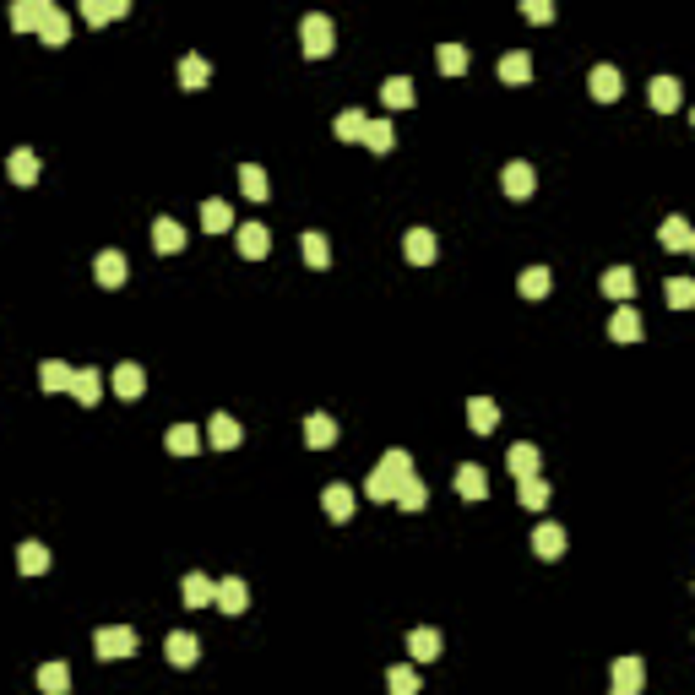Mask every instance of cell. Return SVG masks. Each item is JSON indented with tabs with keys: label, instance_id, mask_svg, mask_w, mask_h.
I'll return each mask as SVG.
<instances>
[{
	"label": "cell",
	"instance_id": "6da1fadb",
	"mask_svg": "<svg viewBox=\"0 0 695 695\" xmlns=\"http://www.w3.org/2000/svg\"><path fill=\"white\" fill-rule=\"evenodd\" d=\"M402 473H413V456L402 451V446H391L381 462H375V473H370V483H364V495L375 500V506H386L391 495H397V483H402Z\"/></svg>",
	"mask_w": 695,
	"mask_h": 695
},
{
	"label": "cell",
	"instance_id": "7a4b0ae2",
	"mask_svg": "<svg viewBox=\"0 0 695 695\" xmlns=\"http://www.w3.org/2000/svg\"><path fill=\"white\" fill-rule=\"evenodd\" d=\"M299 49H305V60H326V54L337 49V28H331V17L310 12V17L299 22Z\"/></svg>",
	"mask_w": 695,
	"mask_h": 695
},
{
	"label": "cell",
	"instance_id": "3957f363",
	"mask_svg": "<svg viewBox=\"0 0 695 695\" xmlns=\"http://www.w3.org/2000/svg\"><path fill=\"white\" fill-rule=\"evenodd\" d=\"M136 647H142V641H136L130 624H104V631L93 636V652H98L104 663H120V657H130Z\"/></svg>",
	"mask_w": 695,
	"mask_h": 695
},
{
	"label": "cell",
	"instance_id": "277c9868",
	"mask_svg": "<svg viewBox=\"0 0 695 695\" xmlns=\"http://www.w3.org/2000/svg\"><path fill=\"white\" fill-rule=\"evenodd\" d=\"M77 17H82L88 28H109V22L130 17V0H82V6H77Z\"/></svg>",
	"mask_w": 695,
	"mask_h": 695
},
{
	"label": "cell",
	"instance_id": "5b68a950",
	"mask_svg": "<svg viewBox=\"0 0 695 695\" xmlns=\"http://www.w3.org/2000/svg\"><path fill=\"white\" fill-rule=\"evenodd\" d=\"M500 190H506L511 201H527V196L538 190V174H532V163H522V158H516V163H506V169H500Z\"/></svg>",
	"mask_w": 695,
	"mask_h": 695
},
{
	"label": "cell",
	"instance_id": "8992f818",
	"mask_svg": "<svg viewBox=\"0 0 695 695\" xmlns=\"http://www.w3.org/2000/svg\"><path fill=\"white\" fill-rule=\"evenodd\" d=\"M598 289H603V299H614V305H624L636 294V272L631 266H608L603 277H598Z\"/></svg>",
	"mask_w": 695,
	"mask_h": 695
},
{
	"label": "cell",
	"instance_id": "52a82bcc",
	"mask_svg": "<svg viewBox=\"0 0 695 695\" xmlns=\"http://www.w3.org/2000/svg\"><path fill=\"white\" fill-rule=\"evenodd\" d=\"M608 684H614V695H636V690L647 684L641 657H619V663H614V674H608Z\"/></svg>",
	"mask_w": 695,
	"mask_h": 695
},
{
	"label": "cell",
	"instance_id": "ba28073f",
	"mask_svg": "<svg viewBox=\"0 0 695 695\" xmlns=\"http://www.w3.org/2000/svg\"><path fill=\"white\" fill-rule=\"evenodd\" d=\"M354 506H359V495L348 490V483H331V490L321 495V511H326L331 522H354Z\"/></svg>",
	"mask_w": 695,
	"mask_h": 695
},
{
	"label": "cell",
	"instance_id": "9c48e42d",
	"mask_svg": "<svg viewBox=\"0 0 695 695\" xmlns=\"http://www.w3.org/2000/svg\"><path fill=\"white\" fill-rule=\"evenodd\" d=\"M446 652V641H440V631H430V624H419V631L407 636V657L413 663H435Z\"/></svg>",
	"mask_w": 695,
	"mask_h": 695
},
{
	"label": "cell",
	"instance_id": "30bf717a",
	"mask_svg": "<svg viewBox=\"0 0 695 695\" xmlns=\"http://www.w3.org/2000/svg\"><path fill=\"white\" fill-rule=\"evenodd\" d=\"M213 603H218L223 614H245V608H250V587H245L239 576H223L218 592H213Z\"/></svg>",
	"mask_w": 695,
	"mask_h": 695
},
{
	"label": "cell",
	"instance_id": "8fae6325",
	"mask_svg": "<svg viewBox=\"0 0 695 695\" xmlns=\"http://www.w3.org/2000/svg\"><path fill=\"white\" fill-rule=\"evenodd\" d=\"M532 548H538V560H560V554H565V527L560 522H538Z\"/></svg>",
	"mask_w": 695,
	"mask_h": 695
},
{
	"label": "cell",
	"instance_id": "7c38bea8",
	"mask_svg": "<svg viewBox=\"0 0 695 695\" xmlns=\"http://www.w3.org/2000/svg\"><path fill=\"white\" fill-rule=\"evenodd\" d=\"M587 93H592L598 104H614V98L624 93V82H619V71H614V65H592V77H587Z\"/></svg>",
	"mask_w": 695,
	"mask_h": 695
},
{
	"label": "cell",
	"instance_id": "4fadbf2b",
	"mask_svg": "<svg viewBox=\"0 0 695 695\" xmlns=\"http://www.w3.org/2000/svg\"><path fill=\"white\" fill-rule=\"evenodd\" d=\"M305 446L310 451L337 446V419H331V413H310V419H305Z\"/></svg>",
	"mask_w": 695,
	"mask_h": 695
},
{
	"label": "cell",
	"instance_id": "5bb4252c",
	"mask_svg": "<svg viewBox=\"0 0 695 695\" xmlns=\"http://www.w3.org/2000/svg\"><path fill=\"white\" fill-rule=\"evenodd\" d=\"M608 337H614V342H636V337H641V315H636L631 299H624V305L608 315Z\"/></svg>",
	"mask_w": 695,
	"mask_h": 695
},
{
	"label": "cell",
	"instance_id": "9a60e30c",
	"mask_svg": "<svg viewBox=\"0 0 695 695\" xmlns=\"http://www.w3.org/2000/svg\"><path fill=\"white\" fill-rule=\"evenodd\" d=\"M435 250H440V245H435V234H430V229H407L402 255H407L413 266H430V261H435Z\"/></svg>",
	"mask_w": 695,
	"mask_h": 695
},
{
	"label": "cell",
	"instance_id": "2e32d148",
	"mask_svg": "<svg viewBox=\"0 0 695 695\" xmlns=\"http://www.w3.org/2000/svg\"><path fill=\"white\" fill-rule=\"evenodd\" d=\"M500 82H506V88H527V82H532V54H527V49H511V54L500 60Z\"/></svg>",
	"mask_w": 695,
	"mask_h": 695
},
{
	"label": "cell",
	"instance_id": "e0dca14e",
	"mask_svg": "<svg viewBox=\"0 0 695 695\" xmlns=\"http://www.w3.org/2000/svg\"><path fill=\"white\" fill-rule=\"evenodd\" d=\"M147 391V375H142V364H114V397H125V402H136V397H142Z\"/></svg>",
	"mask_w": 695,
	"mask_h": 695
},
{
	"label": "cell",
	"instance_id": "ac0fdd59",
	"mask_svg": "<svg viewBox=\"0 0 695 695\" xmlns=\"http://www.w3.org/2000/svg\"><path fill=\"white\" fill-rule=\"evenodd\" d=\"M234 239H239V255H245V261H266V250H272V234H266L261 223H239Z\"/></svg>",
	"mask_w": 695,
	"mask_h": 695
},
{
	"label": "cell",
	"instance_id": "d6986e66",
	"mask_svg": "<svg viewBox=\"0 0 695 695\" xmlns=\"http://www.w3.org/2000/svg\"><path fill=\"white\" fill-rule=\"evenodd\" d=\"M163 657H169V663H174V668H190V663H196V657H201V641H196V636H190V631H174V636H169V641H163Z\"/></svg>",
	"mask_w": 695,
	"mask_h": 695
},
{
	"label": "cell",
	"instance_id": "ffe728a7",
	"mask_svg": "<svg viewBox=\"0 0 695 695\" xmlns=\"http://www.w3.org/2000/svg\"><path fill=\"white\" fill-rule=\"evenodd\" d=\"M33 33H38V38H44L49 49H60V44H71V17H65V12H54V6H49V12H44V22H38Z\"/></svg>",
	"mask_w": 695,
	"mask_h": 695
},
{
	"label": "cell",
	"instance_id": "44dd1931",
	"mask_svg": "<svg viewBox=\"0 0 695 695\" xmlns=\"http://www.w3.org/2000/svg\"><path fill=\"white\" fill-rule=\"evenodd\" d=\"M456 495H462V500H483V495H490V478H483L478 462H462V467H456Z\"/></svg>",
	"mask_w": 695,
	"mask_h": 695
},
{
	"label": "cell",
	"instance_id": "7402d4cb",
	"mask_svg": "<svg viewBox=\"0 0 695 695\" xmlns=\"http://www.w3.org/2000/svg\"><path fill=\"white\" fill-rule=\"evenodd\" d=\"M495 424H500V407H495L490 397H473V402H467V430H473V435H490Z\"/></svg>",
	"mask_w": 695,
	"mask_h": 695
},
{
	"label": "cell",
	"instance_id": "603a6c76",
	"mask_svg": "<svg viewBox=\"0 0 695 695\" xmlns=\"http://www.w3.org/2000/svg\"><path fill=\"white\" fill-rule=\"evenodd\" d=\"M201 229H206V234H229V229H234V206L218 201V196L201 201Z\"/></svg>",
	"mask_w": 695,
	"mask_h": 695
},
{
	"label": "cell",
	"instance_id": "cb8c5ba5",
	"mask_svg": "<svg viewBox=\"0 0 695 695\" xmlns=\"http://www.w3.org/2000/svg\"><path fill=\"white\" fill-rule=\"evenodd\" d=\"M153 250H158V255H180V250H185V229H180L174 218H158V223H153Z\"/></svg>",
	"mask_w": 695,
	"mask_h": 695
},
{
	"label": "cell",
	"instance_id": "d4e9b609",
	"mask_svg": "<svg viewBox=\"0 0 695 695\" xmlns=\"http://www.w3.org/2000/svg\"><path fill=\"white\" fill-rule=\"evenodd\" d=\"M49 6H54V0H17V6H12V28H17V33H33Z\"/></svg>",
	"mask_w": 695,
	"mask_h": 695
},
{
	"label": "cell",
	"instance_id": "484cf974",
	"mask_svg": "<svg viewBox=\"0 0 695 695\" xmlns=\"http://www.w3.org/2000/svg\"><path fill=\"white\" fill-rule=\"evenodd\" d=\"M206 440H213L218 451H234V446H239L245 435H239V424L229 419V413H213V424H206Z\"/></svg>",
	"mask_w": 695,
	"mask_h": 695
},
{
	"label": "cell",
	"instance_id": "4316f807",
	"mask_svg": "<svg viewBox=\"0 0 695 695\" xmlns=\"http://www.w3.org/2000/svg\"><path fill=\"white\" fill-rule=\"evenodd\" d=\"M71 397H77L82 407H93V402L104 397V375H98L93 364H88V370H77V375H71Z\"/></svg>",
	"mask_w": 695,
	"mask_h": 695
},
{
	"label": "cell",
	"instance_id": "83f0119b",
	"mask_svg": "<svg viewBox=\"0 0 695 695\" xmlns=\"http://www.w3.org/2000/svg\"><path fill=\"white\" fill-rule=\"evenodd\" d=\"M359 142L370 147V153H391L397 147V130H391V120H364V136Z\"/></svg>",
	"mask_w": 695,
	"mask_h": 695
},
{
	"label": "cell",
	"instance_id": "f1b7e54d",
	"mask_svg": "<svg viewBox=\"0 0 695 695\" xmlns=\"http://www.w3.org/2000/svg\"><path fill=\"white\" fill-rule=\"evenodd\" d=\"M516 500H522L527 511H543V506H548V483H543L538 473H527V478H516Z\"/></svg>",
	"mask_w": 695,
	"mask_h": 695
},
{
	"label": "cell",
	"instance_id": "f546056e",
	"mask_svg": "<svg viewBox=\"0 0 695 695\" xmlns=\"http://www.w3.org/2000/svg\"><path fill=\"white\" fill-rule=\"evenodd\" d=\"M647 98H652V109H663V114H674L684 93H679V82H674V77H652V88H647Z\"/></svg>",
	"mask_w": 695,
	"mask_h": 695
},
{
	"label": "cell",
	"instance_id": "4dcf8cb0",
	"mask_svg": "<svg viewBox=\"0 0 695 695\" xmlns=\"http://www.w3.org/2000/svg\"><path fill=\"white\" fill-rule=\"evenodd\" d=\"M6 174H12L17 185H38V153H33V147H17L12 163H6Z\"/></svg>",
	"mask_w": 695,
	"mask_h": 695
},
{
	"label": "cell",
	"instance_id": "1f68e13d",
	"mask_svg": "<svg viewBox=\"0 0 695 695\" xmlns=\"http://www.w3.org/2000/svg\"><path fill=\"white\" fill-rule=\"evenodd\" d=\"M239 190H245L250 201H266V196H272V180H266V169H261V163H239Z\"/></svg>",
	"mask_w": 695,
	"mask_h": 695
},
{
	"label": "cell",
	"instance_id": "d6a6232c",
	"mask_svg": "<svg viewBox=\"0 0 695 695\" xmlns=\"http://www.w3.org/2000/svg\"><path fill=\"white\" fill-rule=\"evenodd\" d=\"M657 239H663V250H679V255H684V250H695V229H690L684 218H668Z\"/></svg>",
	"mask_w": 695,
	"mask_h": 695
},
{
	"label": "cell",
	"instance_id": "836d02e7",
	"mask_svg": "<svg viewBox=\"0 0 695 695\" xmlns=\"http://www.w3.org/2000/svg\"><path fill=\"white\" fill-rule=\"evenodd\" d=\"M299 255H305V266L326 272V266H331V245H326V234H299Z\"/></svg>",
	"mask_w": 695,
	"mask_h": 695
},
{
	"label": "cell",
	"instance_id": "e575fe53",
	"mask_svg": "<svg viewBox=\"0 0 695 695\" xmlns=\"http://www.w3.org/2000/svg\"><path fill=\"white\" fill-rule=\"evenodd\" d=\"M402 511H424V500H430V490H424V483L419 478H413V473H402V483H397V495H391Z\"/></svg>",
	"mask_w": 695,
	"mask_h": 695
},
{
	"label": "cell",
	"instance_id": "d590c367",
	"mask_svg": "<svg viewBox=\"0 0 695 695\" xmlns=\"http://www.w3.org/2000/svg\"><path fill=\"white\" fill-rule=\"evenodd\" d=\"M93 277H98L104 289H120V283H125V255H120V250H104L98 266H93Z\"/></svg>",
	"mask_w": 695,
	"mask_h": 695
},
{
	"label": "cell",
	"instance_id": "8d00e7d4",
	"mask_svg": "<svg viewBox=\"0 0 695 695\" xmlns=\"http://www.w3.org/2000/svg\"><path fill=\"white\" fill-rule=\"evenodd\" d=\"M71 375H77V370L60 364V359H44V364H38V386H44V391H71Z\"/></svg>",
	"mask_w": 695,
	"mask_h": 695
},
{
	"label": "cell",
	"instance_id": "74e56055",
	"mask_svg": "<svg viewBox=\"0 0 695 695\" xmlns=\"http://www.w3.org/2000/svg\"><path fill=\"white\" fill-rule=\"evenodd\" d=\"M516 289H522V299H543V294L554 289V277H548V266H527V272L516 277Z\"/></svg>",
	"mask_w": 695,
	"mask_h": 695
},
{
	"label": "cell",
	"instance_id": "f35d334b",
	"mask_svg": "<svg viewBox=\"0 0 695 695\" xmlns=\"http://www.w3.org/2000/svg\"><path fill=\"white\" fill-rule=\"evenodd\" d=\"M206 77H213V71H206V60H201V54H185V60H180V88H185V93H201Z\"/></svg>",
	"mask_w": 695,
	"mask_h": 695
},
{
	"label": "cell",
	"instance_id": "ab89813d",
	"mask_svg": "<svg viewBox=\"0 0 695 695\" xmlns=\"http://www.w3.org/2000/svg\"><path fill=\"white\" fill-rule=\"evenodd\" d=\"M17 571H22V576H44V571H49V548H44V543H22V548H17Z\"/></svg>",
	"mask_w": 695,
	"mask_h": 695
},
{
	"label": "cell",
	"instance_id": "60d3db41",
	"mask_svg": "<svg viewBox=\"0 0 695 695\" xmlns=\"http://www.w3.org/2000/svg\"><path fill=\"white\" fill-rule=\"evenodd\" d=\"M163 446H169L174 456H190V451H201V430H196V424H174V430L163 435Z\"/></svg>",
	"mask_w": 695,
	"mask_h": 695
},
{
	"label": "cell",
	"instance_id": "b9f144b4",
	"mask_svg": "<svg viewBox=\"0 0 695 695\" xmlns=\"http://www.w3.org/2000/svg\"><path fill=\"white\" fill-rule=\"evenodd\" d=\"M506 467H511V478H527V473H538V446L516 440V446L506 451Z\"/></svg>",
	"mask_w": 695,
	"mask_h": 695
},
{
	"label": "cell",
	"instance_id": "7bdbcfd3",
	"mask_svg": "<svg viewBox=\"0 0 695 695\" xmlns=\"http://www.w3.org/2000/svg\"><path fill=\"white\" fill-rule=\"evenodd\" d=\"M38 690L44 695H65V690H71V668H65V663H44L38 668Z\"/></svg>",
	"mask_w": 695,
	"mask_h": 695
},
{
	"label": "cell",
	"instance_id": "ee69618b",
	"mask_svg": "<svg viewBox=\"0 0 695 695\" xmlns=\"http://www.w3.org/2000/svg\"><path fill=\"white\" fill-rule=\"evenodd\" d=\"M331 130H337V142H359V136H364V109H342L331 120Z\"/></svg>",
	"mask_w": 695,
	"mask_h": 695
},
{
	"label": "cell",
	"instance_id": "f6af8a7d",
	"mask_svg": "<svg viewBox=\"0 0 695 695\" xmlns=\"http://www.w3.org/2000/svg\"><path fill=\"white\" fill-rule=\"evenodd\" d=\"M213 592H218V582H206L201 571L185 576V603H190V608H206V603H213Z\"/></svg>",
	"mask_w": 695,
	"mask_h": 695
},
{
	"label": "cell",
	"instance_id": "bcb514c9",
	"mask_svg": "<svg viewBox=\"0 0 695 695\" xmlns=\"http://www.w3.org/2000/svg\"><path fill=\"white\" fill-rule=\"evenodd\" d=\"M381 98H386V109H413V82H407V77H391V82L381 88Z\"/></svg>",
	"mask_w": 695,
	"mask_h": 695
},
{
	"label": "cell",
	"instance_id": "7dc6e473",
	"mask_svg": "<svg viewBox=\"0 0 695 695\" xmlns=\"http://www.w3.org/2000/svg\"><path fill=\"white\" fill-rule=\"evenodd\" d=\"M386 690L391 695H413V690H419V674H413L407 663H397V668H386Z\"/></svg>",
	"mask_w": 695,
	"mask_h": 695
},
{
	"label": "cell",
	"instance_id": "c3c4849f",
	"mask_svg": "<svg viewBox=\"0 0 695 695\" xmlns=\"http://www.w3.org/2000/svg\"><path fill=\"white\" fill-rule=\"evenodd\" d=\"M663 294H668L674 310H690V305H695V283H690V277H668V289H663Z\"/></svg>",
	"mask_w": 695,
	"mask_h": 695
},
{
	"label": "cell",
	"instance_id": "681fc988",
	"mask_svg": "<svg viewBox=\"0 0 695 695\" xmlns=\"http://www.w3.org/2000/svg\"><path fill=\"white\" fill-rule=\"evenodd\" d=\"M440 71H446V77H462V71H467V49H462V44H440Z\"/></svg>",
	"mask_w": 695,
	"mask_h": 695
},
{
	"label": "cell",
	"instance_id": "f907efd6",
	"mask_svg": "<svg viewBox=\"0 0 695 695\" xmlns=\"http://www.w3.org/2000/svg\"><path fill=\"white\" fill-rule=\"evenodd\" d=\"M522 17H527V22H538V28H543V22H554V0H522Z\"/></svg>",
	"mask_w": 695,
	"mask_h": 695
}]
</instances>
